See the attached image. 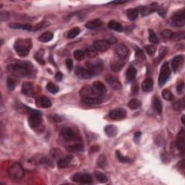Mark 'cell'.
<instances>
[{"mask_svg": "<svg viewBox=\"0 0 185 185\" xmlns=\"http://www.w3.org/2000/svg\"><path fill=\"white\" fill-rule=\"evenodd\" d=\"M145 50L150 56H153L154 55L155 53H156V47L154 46H152V45H147V46H145Z\"/></svg>", "mask_w": 185, "mask_h": 185, "instance_id": "48", "label": "cell"}, {"mask_svg": "<svg viewBox=\"0 0 185 185\" xmlns=\"http://www.w3.org/2000/svg\"><path fill=\"white\" fill-rule=\"evenodd\" d=\"M51 155L54 158H59L62 156V152L59 149H57V148H54L51 150Z\"/></svg>", "mask_w": 185, "mask_h": 185, "instance_id": "52", "label": "cell"}, {"mask_svg": "<svg viewBox=\"0 0 185 185\" xmlns=\"http://www.w3.org/2000/svg\"><path fill=\"white\" fill-rule=\"evenodd\" d=\"M104 132L109 137H114L117 135V128L114 125H107L104 128Z\"/></svg>", "mask_w": 185, "mask_h": 185, "instance_id": "27", "label": "cell"}, {"mask_svg": "<svg viewBox=\"0 0 185 185\" xmlns=\"http://www.w3.org/2000/svg\"><path fill=\"white\" fill-rule=\"evenodd\" d=\"M138 91H139V85H138V83H137V82L135 81L132 85V93L136 94L138 92Z\"/></svg>", "mask_w": 185, "mask_h": 185, "instance_id": "54", "label": "cell"}, {"mask_svg": "<svg viewBox=\"0 0 185 185\" xmlns=\"http://www.w3.org/2000/svg\"><path fill=\"white\" fill-rule=\"evenodd\" d=\"M80 33V29L79 28H73L68 32L67 38H70V39H72V38L76 37Z\"/></svg>", "mask_w": 185, "mask_h": 185, "instance_id": "38", "label": "cell"}, {"mask_svg": "<svg viewBox=\"0 0 185 185\" xmlns=\"http://www.w3.org/2000/svg\"><path fill=\"white\" fill-rule=\"evenodd\" d=\"M8 176L11 179L19 180L24 177L25 171L19 163H14L8 169Z\"/></svg>", "mask_w": 185, "mask_h": 185, "instance_id": "3", "label": "cell"}, {"mask_svg": "<svg viewBox=\"0 0 185 185\" xmlns=\"http://www.w3.org/2000/svg\"><path fill=\"white\" fill-rule=\"evenodd\" d=\"M142 88H143V91L145 92L151 91L153 90V79L150 78V77L146 78L143 81V84H142Z\"/></svg>", "mask_w": 185, "mask_h": 185, "instance_id": "24", "label": "cell"}, {"mask_svg": "<svg viewBox=\"0 0 185 185\" xmlns=\"http://www.w3.org/2000/svg\"><path fill=\"white\" fill-rule=\"evenodd\" d=\"M7 70L10 74L17 77H25L31 75L33 67L31 63L25 62L24 64H11L7 66Z\"/></svg>", "mask_w": 185, "mask_h": 185, "instance_id": "1", "label": "cell"}, {"mask_svg": "<svg viewBox=\"0 0 185 185\" xmlns=\"http://www.w3.org/2000/svg\"><path fill=\"white\" fill-rule=\"evenodd\" d=\"M137 75L136 69L133 67H130L126 72V78L128 82L134 81Z\"/></svg>", "mask_w": 185, "mask_h": 185, "instance_id": "28", "label": "cell"}, {"mask_svg": "<svg viewBox=\"0 0 185 185\" xmlns=\"http://www.w3.org/2000/svg\"><path fill=\"white\" fill-rule=\"evenodd\" d=\"M127 1H120V2H118V1H114V2H109V4H124V3H126Z\"/></svg>", "mask_w": 185, "mask_h": 185, "instance_id": "60", "label": "cell"}, {"mask_svg": "<svg viewBox=\"0 0 185 185\" xmlns=\"http://www.w3.org/2000/svg\"><path fill=\"white\" fill-rule=\"evenodd\" d=\"M92 87L95 89L100 96L104 95L106 92V88L101 82L95 81L92 83Z\"/></svg>", "mask_w": 185, "mask_h": 185, "instance_id": "21", "label": "cell"}, {"mask_svg": "<svg viewBox=\"0 0 185 185\" xmlns=\"http://www.w3.org/2000/svg\"><path fill=\"white\" fill-rule=\"evenodd\" d=\"M10 27L12 28H14V29L21 28V29L25 30V31H31V29H32L31 25H22V24H20V23H12V24L10 25Z\"/></svg>", "mask_w": 185, "mask_h": 185, "instance_id": "36", "label": "cell"}, {"mask_svg": "<svg viewBox=\"0 0 185 185\" xmlns=\"http://www.w3.org/2000/svg\"><path fill=\"white\" fill-rule=\"evenodd\" d=\"M36 104L38 106L41 107V108H49L51 106V102L49 98L46 96H41V97L38 98L36 101Z\"/></svg>", "mask_w": 185, "mask_h": 185, "instance_id": "19", "label": "cell"}, {"mask_svg": "<svg viewBox=\"0 0 185 185\" xmlns=\"http://www.w3.org/2000/svg\"><path fill=\"white\" fill-rule=\"evenodd\" d=\"M32 48V41L31 39H20L16 40L14 44V49L16 52L20 57H24L28 54L30 50Z\"/></svg>", "mask_w": 185, "mask_h": 185, "instance_id": "2", "label": "cell"}, {"mask_svg": "<svg viewBox=\"0 0 185 185\" xmlns=\"http://www.w3.org/2000/svg\"><path fill=\"white\" fill-rule=\"evenodd\" d=\"M74 57L75 59L77 60V61H82V60L84 59L85 55V52L81 50H77L74 52Z\"/></svg>", "mask_w": 185, "mask_h": 185, "instance_id": "44", "label": "cell"}, {"mask_svg": "<svg viewBox=\"0 0 185 185\" xmlns=\"http://www.w3.org/2000/svg\"><path fill=\"white\" fill-rule=\"evenodd\" d=\"M176 146L180 151L184 153V130L182 129L176 136Z\"/></svg>", "mask_w": 185, "mask_h": 185, "instance_id": "13", "label": "cell"}, {"mask_svg": "<svg viewBox=\"0 0 185 185\" xmlns=\"http://www.w3.org/2000/svg\"><path fill=\"white\" fill-rule=\"evenodd\" d=\"M53 37H54L53 33H51V32L46 31L45 32V33H42L41 35L38 37V40H39L41 42L46 43V42L50 41L53 38Z\"/></svg>", "mask_w": 185, "mask_h": 185, "instance_id": "31", "label": "cell"}, {"mask_svg": "<svg viewBox=\"0 0 185 185\" xmlns=\"http://www.w3.org/2000/svg\"><path fill=\"white\" fill-rule=\"evenodd\" d=\"M54 120L55 122H60L62 120V118L59 115H55L54 117Z\"/></svg>", "mask_w": 185, "mask_h": 185, "instance_id": "58", "label": "cell"}, {"mask_svg": "<svg viewBox=\"0 0 185 185\" xmlns=\"http://www.w3.org/2000/svg\"><path fill=\"white\" fill-rule=\"evenodd\" d=\"M46 88L49 92H51V93H54V94L57 93V92L59 91V88H58L57 86H56L54 84H53L51 83H49L48 84H47Z\"/></svg>", "mask_w": 185, "mask_h": 185, "instance_id": "47", "label": "cell"}, {"mask_svg": "<svg viewBox=\"0 0 185 185\" xmlns=\"http://www.w3.org/2000/svg\"><path fill=\"white\" fill-rule=\"evenodd\" d=\"M72 160V156H67L65 158H61L57 162V166L59 169H64V168L67 167L70 164L71 161Z\"/></svg>", "mask_w": 185, "mask_h": 185, "instance_id": "23", "label": "cell"}, {"mask_svg": "<svg viewBox=\"0 0 185 185\" xmlns=\"http://www.w3.org/2000/svg\"><path fill=\"white\" fill-rule=\"evenodd\" d=\"M44 49H40V50H38L37 52L36 53V54L34 55L35 59L40 64H42V65H44L45 64V60L44 59Z\"/></svg>", "mask_w": 185, "mask_h": 185, "instance_id": "33", "label": "cell"}, {"mask_svg": "<svg viewBox=\"0 0 185 185\" xmlns=\"http://www.w3.org/2000/svg\"><path fill=\"white\" fill-rule=\"evenodd\" d=\"M124 66V62L122 60V59L113 62L111 64V70L115 72H119Z\"/></svg>", "mask_w": 185, "mask_h": 185, "instance_id": "26", "label": "cell"}, {"mask_svg": "<svg viewBox=\"0 0 185 185\" xmlns=\"http://www.w3.org/2000/svg\"><path fill=\"white\" fill-rule=\"evenodd\" d=\"M183 63H184V57L182 55H179L176 56V57H174V59L172 60L171 63L172 69H173L174 72H177L182 67Z\"/></svg>", "mask_w": 185, "mask_h": 185, "instance_id": "17", "label": "cell"}, {"mask_svg": "<svg viewBox=\"0 0 185 185\" xmlns=\"http://www.w3.org/2000/svg\"><path fill=\"white\" fill-rule=\"evenodd\" d=\"M23 94L27 96H33L34 95V89L33 84L31 83H24L22 85Z\"/></svg>", "mask_w": 185, "mask_h": 185, "instance_id": "18", "label": "cell"}, {"mask_svg": "<svg viewBox=\"0 0 185 185\" xmlns=\"http://www.w3.org/2000/svg\"><path fill=\"white\" fill-rule=\"evenodd\" d=\"M148 33H149V41L153 44H158L159 43V40L158 37H157L156 34L155 33V32L153 31L152 29H149L148 30Z\"/></svg>", "mask_w": 185, "mask_h": 185, "instance_id": "39", "label": "cell"}, {"mask_svg": "<svg viewBox=\"0 0 185 185\" xmlns=\"http://www.w3.org/2000/svg\"><path fill=\"white\" fill-rule=\"evenodd\" d=\"M157 9L156 8H153V7H143L140 8V12L142 14V15L145 16V15H148L151 12L156 11Z\"/></svg>", "mask_w": 185, "mask_h": 185, "instance_id": "42", "label": "cell"}, {"mask_svg": "<svg viewBox=\"0 0 185 185\" xmlns=\"http://www.w3.org/2000/svg\"><path fill=\"white\" fill-rule=\"evenodd\" d=\"M66 149L70 152H80L83 151L84 148L82 144H75V145L67 146Z\"/></svg>", "mask_w": 185, "mask_h": 185, "instance_id": "34", "label": "cell"}, {"mask_svg": "<svg viewBox=\"0 0 185 185\" xmlns=\"http://www.w3.org/2000/svg\"><path fill=\"white\" fill-rule=\"evenodd\" d=\"M93 46L99 51H106L110 48V44L106 40H98L94 43Z\"/></svg>", "mask_w": 185, "mask_h": 185, "instance_id": "16", "label": "cell"}, {"mask_svg": "<svg viewBox=\"0 0 185 185\" xmlns=\"http://www.w3.org/2000/svg\"><path fill=\"white\" fill-rule=\"evenodd\" d=\"M116 156H117V158L119 159V161L122 163H128V162H131L132 160L130 159L129 158H127V157H124L123 155H122L121 153H120L119 150H117L116 151Z\"/></svg>", "mask_w": 185, "mask_h": 185, "instance_id": "46", "label": "cell"}, {"mask_svg": "<svg viewBox=\"0 0 185 185\" xmlns=\"http://www.w3.org/2000/svg\"><path fill=\"white\" fill-rule=\"evenodd\" d=\"M62 78H63V75L61 72H57V74L55 75V79L57 80V81H61Z\"/></svg>", "mask_w": 185, "mask_h": 185, "instance_id": "57", "label": "cell"}, {"mask_svg": "<svg viewBox=\"0 0 185 185\" xmlns=\"http://www.w3.org/2000/svg\"><path fill=\"white\" fill-rule=\"evenodd\" d=\"M184 35H185V33H184V31H180V32H176V33H172V36H171V39L175 40V41L184 39Z\"/></svg>", "mask_w": 185, "mask_h": 185, "instance_id": "45", "label": "cell"}, {"mask_svg": "<svg viewBox=\"0 0 185 185\" xmlns=\"http://www.w3.org/2000/svg\"><path fill=\"white\" fill-rule=\"evenodd\" d=\"M185 107V100L184 98H182V99L176 101L175 104L173 105V108L175 111H182L184 109Z\"/></svg>", "mask_w": 185, "mask_h": 185, "instance_id": "35", "label": "cell"}, {"mask_svg": "<svg viewBox=\"0 0 185 185\" xmlns=\"http://www.w3.org/2000/svg\"><path fill=\"white\" fill-rule=\"evenodd\" d=\"M7 87L10 90H13L15 87V83L13 80L11 78H8L7 80Z\"/></svg>", "mask_w": 185, "mask_h": 185, "instance_id": "51", "label": "cell"}, {"mask_svg": "<svg viewBox=\"0 0 185 185\" xmlns=\"http://www.w3.org/2000/svg\"><path fill=\"white\" fill-rule=\"evenodd\" d=\"M103 25L102 21L100 19H95V20H90L85 24V27L90 30H95L100 28Z\"/></svg>", "mask_w": 185, "mask_h": 185, "instance_id": "22", "label": "cell"}, {"mask_svg": "<svg viewBox=\"0 0 185 185\" xmlns=\"http://www.w3.org/2000/svg\"><path fill=\"white\" fill-rule=\"evenodd\" d=\"M72 180L73 182L80 183V184H91L92 182V177L90 175L87 174H82L80 173L75 174L72 176Z\"/></svg>", "mask_w": 185, "mask_h": 185, "instance_id": "9", "label": "cell"}, {"mask_svg": "<svg viewBox=\"0 0 185 185\" xmlns=\"http://www.w3.org/2000/svg\"><path fill=\"white\" fill-rule=\"evenodd\" d=\"M168 52V49L167 48H166L165 46H163L161 47V49H160V51H159V56H158V62L160 61L163 59V57H165V55Z\"/></svg>", "mask_w": 185, "mask_h": 185, "instance_id": "49", "label": "cell"}, {"mask_svg": "<svg viewBox=\"0 0 185 185\" xmlns=\"http://www.w3.org/2000/svg\"><path fill=\"white\" fill-rule=\"evenodd\" d=\"M115 51L116 53H117L118 57L122 59L127 57L129 54L128 48L123 44H117L115 48Z\"/></svg>", "mask_w": 185, "mask_h": 185, "instance_id": "14", "label": "cell"}, {"mask_svg": "<svg viewBox=\"0 0 185 185\" xmlns=\"http://www.w3.org/2000/svg\"><path fill=\"white\" fill-rule=\"evenodd\" d=\"M135 49H136V50H135V52H136L135 53V57H136L137 59L140 60V61H143V60H145V56L143 51L140 48H136Z\"/></svg>", "mask_w": 185, "mask_h": 185, "instance_id": "43", "label": "cell"}, {"mask_svg": "<svg viewBox=\"0 0 185 185\" xmlns=\"http://www.w3.org/2000/svg\"><path fill=\"white\" fill-rule=\"evenodd\" d=\"M182 122L183 124H184V116H182Z\"/></svg>", "mask_w": 185, "mask_h": 185, "instance_id": "62", "label": "cell"}, {"mask_svg": "<svg viewBox=\"0 0 185 185\" xmlns=\"http://www.w3.org/2000/svg\"><path fill=\"white\" fill-rule=\"evenodd\" d=\"M140 136H141V132H137L135 134V141L138 140L140 137Z\"/></svg>", "mask_w": 185, "mask_h": 185, "instance_id": "59", "label": "cell"}, {"mask_svg": "<svg viewBox=\"0 0 185 185\" xmlns=\"http://www.w3.org/2000/svg\"><path fill=\"white\" fill-rule=\"evenodd\" d=\"M85 55L89 58H94L98 55V51L94 46H90L85 49Z\"/></svg>", "mask_w": 185, "mask_h": 185, "instance_id": "30", "label": "cell"}, {"mask_svg": "<svg viewBox=\"0 0 185 185\" xmlns=\"http://www.w3.org/2000/svg\"><path fill=\"white\" fill-rule=\"evenodd\" d=\"M86 66H87L88 70H89L93 75H96L101 72L103 70V62L101 60H90L86 62Z\"/></svg>", "mask_w": 185, "mask_h": 185, "instance_id": "5", "label": "cell"}, {"mask_svg": "<svg viewBox=\"0 0 185 185\" xmlns=\"http://www.w3.org/2000/svg\"><path fill=\"white\" fill-rule=\"evenodd\" d=\"M141 106V101L137 99H132L128 103V107L131 109H136Z\"/></svg>", "mask_w": 185, "mask_h": 185, "instance_id": "40", "label": "cell"}, {"mask_svg": "<svg viewBox=\"0 0 185 185\" xmlns=\"http://www.w3.org/2000/svg\"><path fill=\"white\" fill-rule=\"evenodd\" d=\"M172 33H173V32L169 31V30H164V31H163L162 33H161L162 36L165 38H171Z\"/></svg>", "mask_w": 185, "mask_h": 185, "instance_id": "53", "label": "cell"}, {"mask_svg": "<svg viewBox=\"0 0 185 185\" xmlns=\"http://www.w3.org/2000/svg\"><path fill=\"white\" fill-rule=\"evenodd\" d=\"M109 117L113 120H122L127 116V112L124 109H116L109 112Z\"/></svg>", "mask_w": 185, "mask_h": 185, "instance_id": "12", "label": "cell"}, {"mask_svg": "<svg viewBox=\"0 0 185 185\" xmlns=\"http://www.w3.org/2000/svg\"><path fill=\"white\" fill-rule=\"evenodd\" d=\"M61 136L64 140L71 142L74 141L76 139V134L75 131L70 127H64L61 130Z\"/></svg>", "mask_w": 185, "mask_h": 185, "instance_id": "11", "label": "cell"}, {"mask_svg": "<svg viewBox=\"0 0 185 185\" xmlns=\"http://www.w3.org/2000/svg\"><path fill=\"white\" fill-rule=\"evenodd\" d=\"M139 15V11L137 9H135V8H131V9L127 10V18L130 19V20H136Z\"/></svg>", "mask_w": 185, "mask_h": 185, "instance_id": "32", "label": "cell"}, {"mask_svg": "<svg viewBox=\"0 0 185 185\" xmlns=\"http://www.w3.org/2000/svg\"><path fill=\"white\" fill-rule=\"evenodd\" d=\"M106 158H105V156H101L99 157V158L98 159V162H97V164L99 167L101 168H104L105 166H106Z\"/></svg>", "mask_w": 185, "mask_h": 185, "instance_id": "50", "label": "cell"}, {"mask_svg": "<svg viewBox=\"0 0 185 185\" xmlns=\"http://www.w3.org/2000/svg\"><path fill=\"white\" fill-rule=\"evenodd\" d=\"M171 75V70H170L169 63L165 62L161 68L160 75L158 77V84L160 86H162L166 83L168 79Z\"/></svg>", "mask_w": 185, "mask_h": 185, "instance_id": "6", "label": "cell"}, {"mask_svg": "<svg viewBox=\"0 0 185 185\" xmlns=\"http://www.w3.org/2000/svg\"><path fill=\"white\" fill-rule=\"evenodd\" d=\"M95 176L96 179L101 183H106L108 182V177L102 172L98 171H95Z\"/></svg>", "mask_w": 185, "mask_h": 185, "instance_id": "37", "label": "cell"}, {"mask_svg": "<svg viewBox=\"0 0 185 185\" xmlns=\"http://www.w3.org/2000/svg\"><path fill=\"white\" fill-rule=\"evenodd\" d=\"M66 65H67V67L69 70V71H71L72 70V69L73 67V62H72V60L71 59H67L66 60Z\"/></svg>", "mask_w": 185, "mask_h": 185, "instance_id": "55", "label": "cell"}, {"mask_svg": "<svg viewBox=\"0 0 185 185\" xmlns=\"http://www.w3.org/2000/svg\"><path fill=\"white\" fill-rule=\"evenodd\" d=\"M108 26L110 29L113 30V31H114L119 32V33H121V32L123 31V29H124L122 24H120L119 23H118L117 21H114V20L110 21V22L109 23Z\"/></svg>", "mask_w": 185, "mask_h": 185, "instance_id": "29", "label": "cell"}, {"mask_svg": "<svg viewBox=\"0 0 185 185\" xmlns=\"http://www.w3.org/2000/svg\"><path fill=\"white\" fill-rule=\"evenodd\" d=\"M75 74L77 77L80 79H89L94 76L93 74L89 70L81 67H75Z\"/></svg>", "mask_w": 185, "mask_h": 185, "instance_id": "10", "label": "cell"}, {"mask_svg": "<svg viewBox=\"0 0 185 185\" xmlns=\"http://www.w3.org/2000/svg\"><path fill=\"white\" fill-rule=\"evenodd\" d=\"M162 96L165 100L172 101L174 99V96L172 92L168 89H164L162 92Z\"/></svg>", "mask_w": 185, "mask_h": 185, "instance_id": "41", "label": "cell"}, {"mask_svg": "<svg viewBox=\"0 0 185 185\" xmlns=\"http://www.w3.org/2000/svg\"><path fill=\"white\" fill-rule=\"evenodd\" d=\"M184 84L183 83H179V85H177V88H176V90H177L178 93H182L183 90H184Z\"/></svg>", "mask_w": 185, "mask_h": 185, "instance_id": "56", "label": "cell"}, {"mask_svg": "<svg viewBox=\"0 0 185 185\" xmlns=\"http://www.w3.org/2000/svg\"><path fill=\"white\" fill-rule=\"evenodd\" d=\"M106 80L109 85L111 86V88H113L115 90H119L122 88V84L120 81L118 80V78L113 76H107L106 78Z\"/></svg>", "mask_w": 185, "mask_h": 185, "instance_id": "15", "label": "cell"}, {"mask_svg": "<svg viewBox=\"0 0 185 185\" xmlns=\"http://www.w3.org/2000/svg\"><path fill=\"white\" fill-rule=\"evenodd\" d=\"M42 122V117L39 111L32 110L28 118V124L32 129L39 127Z\"/></svg>", "mask_w": 185, "mask_h": 185, "instance_id": "4", "label": "cell"}, {"mask_svg": "<svg viewBox=\"0 0 185 185\" xmlns=\"http://www.w3.org/2000/svg\"><path fill=\"white\" fill-rule=\"evenodd\" d=\"M82 102L88 106H97L101 104V100L98 97L96 98H83Z\"/></svg>", "mask_w": 185, "mask_h": 185, "instance_id": "20", "label": "cell"}, {"mask_svg": "<svg viewBox=\"0 0 185 185\" xmlns=\"http://www.w3.org/2000/svg\"><path fill=\"white\" fill-rule=\"evenodd\" d=\"M172 25L176 27H182L185 25V18L184 10H181L174 15L171 18Z\"/></svg>", "mask_w": 185, "mask_h": 185, "instance_id": "8", "label": "cell"}, {"mask_svg": "<svg viewBox=\"0 0 185 185\" xmlns=\"http://www.w3.org/2000/svg\"><path fill=\"white\" fill-rule=\"evenodd\" d=\"M80 96L83 98H96L100 96L98 92L94 89L92 86L89 85H85L80 90Z\"/></svg>", "mask_w": 185, "mask_h": 185, "instance_id": "7", "label": "cell"}, {"mask_svg": "<svg viewBox=\"0 0 185 185\" xmlns=\"http://www.w3.org/2000/svg\"><path fill=\"white\" fill-rule=\"evenodd\" d=\"M98 149H99V148H98V146H93V147L91 148V150L92 152H96L97 150H98Z\"/></svg>", "mask_w": 185, "mask_h": 185, "instance_id": "61", "label": "cell"}, {"mask_svg": "<svg viewBox=\"0 0 185 185\" xmlns=\"http://www.w3.org/2000/svg\"><path fill=\"white\" fill-rule=\"evenodd\" d=\"M153 107L158 112V114H161L163 111V106L161 101L157 96H154L153 98Z\"/></svg>", "mask_w": 185, "mask_h": 185, "instance_id": "25", "label": "cell"}]
</instances>
